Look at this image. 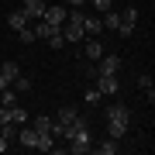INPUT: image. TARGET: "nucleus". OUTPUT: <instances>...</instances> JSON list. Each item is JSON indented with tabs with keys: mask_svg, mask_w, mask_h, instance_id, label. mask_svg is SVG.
<instances>
[{
	"mask_svg": "<svg viewBox=\"0 0 155 155\" xmlns=\"http://www.w3.org/2000/svg\"><path fill=\"white\" fill-rule=\"evenodd\" d=\"M83 127H90V124L76 114V107H62V110L55 114V127H52V134H55V138H72V134L83 131Z\"/></svg>",
	"mask_w": 155,
	"mask_h": 155,
	"instance_id": "1",
	"label": "nucleus"
},
{
	"mask_svg": "<svg viewBox=\"0 0 155 155\" xmlns=\"http://www.w3.org/2000/svg\"><path fill=\"white\" fill-rule=\"evenodd\" d=\"M127 127H131V110L121 107V104L110 107V110H107V131H110V138H124Z\"/></svg>",
	"mask_w": 155,
	"mask_h": 155,
	"instance_id": "2",
	"label": "nucleus"
},
{
	"mask_svg": "<svg viewBox=\"0 0 155 155\" xmlns=\"http://www.w3.org/2000/svg\"><path fill=\"white\" fill-rule=\"evenodd\" d=\"M66 148H69L72 155H86V152H93V138H90V127L76 131L72 138H66Z\"/></svg>",
	"mask_w": 155,
	"mask_h": 155,
	"instance_id": "3",
	"label": "nucleus"
},
{
	"mask_svg": "<svg viewBox=\"0 0 155 155\" xmlns=\"http://www.w3.org/2000/svg\"><path fill=\"white\" fill-rule=\"evenodd\" d=\"M134 24H138V11H134V7H124V11L117 14V31H121V38L134 35Z\"/></svg>",
	"mask_w": 155,
	"mask_h": 155,
	"instance_id": "4",
	"label": "nucleus"
},
{
	"mask_svg": "<svg viewBox=\"0 0 155 155\" xmlns=\"http://www.w3.org/2000/svg\"><path fill=\"white\" fill-rule=\"evenodd\" d=\"M97 90H100L104 97H114V93H121L117 72H97Z\"/></svg>",
	"mask_w": 155,
	"mask_h": 155,
	"instance_id": "5",
	"label": "nucleus"
},
{
	"mask_svg": "<svg viewBox=\"0 0 155 155\" xmlns=\"http://www.w3.org/2000/svg\"><path fill=\"white\" fill-rule=\"evenodd\" d=\"M117 69H121V55H107V52H104V55L97 59L93 76H97V72H117Z\"/></svg>",
	"mask_w": 155,
	"mask_h": 155,
	"instance_id": "6",
	"label": "nucleus"
},
{
	"mask_svg": "<svg viewBox=\"0 0 155 155\" xmlns=\"http://www.w3.org/2000/svg\"><path fill=\"white\" fill-rule=\"evenodd\" d=\"M28 24H31V17L24 11H11V14H7V28H11V31H24Z\"/></svg>",
	"mask_w": 155,
	"mask_h": 155,
	"instance_id": "7",
	"label": "nucleus"
},
{
	"mask_svg": "<svg viewBox=\"0 0 155 155\" xmlns=\"http://www.w3.org/2000/svg\"><path fill=\"white\" fill-rule=\"evenodd\" d=\"M66 14H69L66 7H45V14H41V17H45L48 24H55V28H62V24H66Z\"/></svg>",
	"mask_w": 155,
	"mask_h": 155,
	"instance_id": "8",
	"label": "nucleus"
},
{
	"mask_svg": "<svg viewBox=\"0 0 155 155\" xmlns=\"http://www.w3.org/2000/svg\"><path fill=\"white\" fill-rule=\"evenodd\" d=\"M21 11L31 17V21H38V17L45 14V0H21Z\"/></svg>",
	"mask_w": 155,
	"mask_h": 155,
	"instance_id": "9",
	"label": "nucleus"
},
{
	"mask_svg": "<svg viewBox=\"0 0 155 155\" xmlns=\"http://www.w3.org/2000/svg\"><path fill=\"white\" fill-rule=\"evenodd\" d=\"M104 31V21L97 14H83V35H100Z\"/></svg>",
	"mask_w": 155,
	"mask_h": 155,
	"instance_id": "10",
	"label": "nucleus"
},
{
	"mask_svg": "<svg viewBox=\"0 0 155 155\" xmlns=\"http://www.w3.org/2000/svg\"><path fill=\"white\" fill-rule=\"evenodd\" d=\"M14 141H21L24 148H35V141H38V131H35V127H24L21 124V131H17V138Z\"/></svg>",
	"mask_w": 155,
	"mask_h": 155,
	"instance_id": "11",
	"label": "nucleus"
},
{
	"mask_svg": "<svg viewBox=\"0 0 155 155\" xmlns=\"http://www.w3.org/2000/svg\"><path fill=\"white\" fill-rule=\"evenodd\" d=\"M35 148H38V152H52V148H55V134H52V131H41L38 141H35Z\"/></svg>",
	"mask_w": 155,
	"mask_h": 155,
	"instance_id": "12",
	"label": "nucleus"
},
{
	"mask_svg": "<svg viewBox=\"0 0 155 155\" xmlns=\"http://www.w3.org/2000/svg\"><path fill=\"white\" fill-rule=\"evenodd\" d=\"M83 52H86V59H93V62H97L100 55H104V45H100L97 38H90V41L83 45Z\"/></svg>",
	"mask_w": 155,
	"mask_h": 155,
	"instance_id": "13",
	"label": "nucleus"
},
{
	"mask_svg": "<svg viewBox=\"0 0 155 155\" xmlns=\"http://www.w3.org/2000/svg\"><path fill=\"white\" fill-rule=\"evenodd\" d=\"M93 152H100V155H114V152H117V138H104V141H97Z\"/></svg>",
	"mask_w": 155,
	"mask_h": 155,
	"instance_id": "14",
	"label": "nucleus"
},
{
	"mask_svg": "<svg viewBox=\"0 0 155 155\" xmlns=\"http://www.w3.org/2000/svg\"><path fill=\"white\" fill-rule=\"evenodd\" d=\"M31 127H35L38 134H41V131H52V127H55V117H45V114H38V117H35V124H31Z\"/></svg>",
	"mask_w": 155,
	"mask_h": 155,
	"instance_id": "15",
	"label": "nucleus"
},
{
	"mask_svg": "<svg viewBox=\"0 0 155 155\" xmlns=\"http://www.w3.org/2000/svg\"><path fill=\"white\" fill-rule=\"evenodd\" d=\"M138 86H141V93L148 97V104H152V100H155V90H152V76H148V72H141V76H138Z\"/></svg>",
	"mask_w": 155,
	"mask_h": 155,
	"instance_id": "16",
	"label": "nucleus"
},
{
	"mask_svg": "<svg viewBox=\"0 0 155 155\" xmlns=\"http://www.w3.org/2000/svg\"><path fill=\"white\" fill-rule=\"evenodd\" d=\"M0 76H7V79L14 83V79L21 76V66H17V62H4V66H0Z\"/></svg>",
	"mask_w": 155,
	"mask_h": 155,
	"instance_id": "17",
	"label": "nucleus"
},
{
	"mask_svg": "<svg viewBox=\"0 0 155 155\" xmlns=\"http://www.w3.org/2000/svg\"><path fill=\"white\" fill-rule=\"evenodd\" d=\"M11 124H17V127H21V124H28V110H24V107H11Z\"/></svg>",
	"mask_w": 155,
	"mask_h": 155,
	"instance_id": "18",
	"label": "nucleus"
},
{
	"mask_svg": "<svg viewBox=\"0 0 155 155\" xmlns=\"http://www.w3.org/2000/svg\"><path fill=\"white\" fill-rule=\"evenodd\" d=\"M0 104H4V107H14V104H17V93H14L11 86H7V90H0Z\"/></svg>",
	"mask_w": 155,
	"mask_h": 155,
	"instance_id": "19",
	"label": "nucleus"
},
{
	"mask_svg": "<svg viewBox=\"0 0 155 155\" xmlns=\"http://www.w3.org/2000/svg\"><path fill=\"white\" fill-rule=\"evenodd\" d=\"M28 90H31V79L28 76H17L14 79V93H28Z\"/></svg>",
	"mask_w": 155,
	"mask_h": 155,
	"instance_id": "20",
	"label": "nucleus"
},
{
	"mask_svg": "<svg viewBox=\"0 0 155 155\" xmlns=\"http://www.w3.org/2000/svg\"><path fill=\"white\" fill-rule=\"evenodd\" d=\"M45 41H48V48H66V38H62V31H55V35H52V38H45Z\"/></svg>",
	"mask_w": 155,
	"mask_h": 155,
	"instance_id": "21",
	"label": "nucleus"
},
{
	"mask_svg": "<svg viewBox=\"0 0 155 155\" xmlns=\"http://www.w3.org/2000/svg\"><path fill=\"white\" fill-rule=\"evenodd\" d=\"M17 38H21L24 45H31L35 38H38V35H35V28H31V24H28V28H24V31H17Z\"/></svg>",
	"mask_w": 155,
	"mask_h": 155,
	"instance_id": "22",
	"label": "nucleus"
},
{
	"mask_svg": "<svg viewBox=\"0 0 155 155\" xmlns=\"http://www.w3.org/2000/svg\"><path fill=\"white\" fill-rule=\"evenodd\" d=\"M100 100H104V93H100L97 86H93V90H86V104H90V107H97Z\"/></svg>",
	"mask_w": 155,
	"mask_h": 155,
	"instance_id": "23",
	"label": "nucleus"
},
{
	"mask_svg": "<svg viewBox=\"0 0 155 155\" xmlns=\"http://www.w3.org/2000/svg\"><path fill=\"white\" fill-rule=\"evenodd\" d=\"M110 7H114V0H93V11H100V14L110 11Z\"/></svg>",
	"mask_w": 155,
	"mask_h": 155,
	"instance_id": "24",
	"label": "nucleus"
},
{
	"mask_svg": "<svg viewBox=\"0 0 155 155\" xmlns=\"http://www.w3.org/2000/svg\"><path fill=\"white\" fill-rule=\"evenodd\" d=\"M0 124H11V107L0 104Z\"/></svg>",
	"mask_w": 155,
	"mask_h": 155,
	"instance_id": "25",
	"label": "nucleus"
},
{
	"mask_svg": "<svg viewBox=\"0 0 155 155\" xmlns=\"http://www.w3.org/2000/svg\"><path fill=\"white\" fill-rule=\"evenodd\" d=\"M69 7H86V0H66Z\"/></svg>",
	"mask_w": 155,
	"mask_h": 155,
	"instance_id": "26",
	"label": "nucleus"
},
{
	"mask_svg": "<svg viewBox=\"0 0 155 155\" xmlns=\"http://www.w3.org/2000/svg\"><path fill=\"white\" fill-rule=\"evenodd\" d=\"M7 86H11V79H7V76H0V90H7Z\"/></svg>",
	"mask_w": 155,
	"mask_h": 155,
	"instance_id": "27",
	"label": "nucleus"
},
{
	"mask_svg": "<svg viewBox=\"0 0 155 155\" xmlns=\"http://www.w3.org/2000/svg\"><path fill=\"white\" fill-rule=\"evenodd\" d=\"M7 145H11V141H7L4 134H0V152H7Z\"/></svg>",
	"mask_w": 155,
	"mask_h": 155,
	"instance_id": "28",
	"label": "nucleus"
}]
</instances>
